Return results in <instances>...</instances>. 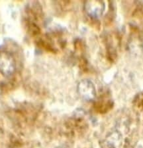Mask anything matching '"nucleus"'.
<instances>
[{
    "label": "nucleus",
    "mask_w": 143,
    "mask_h": 148,
    "mask_svg": "<svg viewBox=\"0 0 143 148\" xmlns=\"http://www.w3.org/2000/svg\"><path fill=\"white\" fill-rule=\"evenodd\" d=\"M15 59L7 52L0 53V72L4 76H10L15 71Z\"/></svg>",
    "instance_id": "1"
},
{
    "label": "nucleus",
    "mask_w": 143,
    "mask_h": 148,
    "mask_svg": "<svg viewBox=\"0 0 143 148\" xmlns=\"http://www.w3.org/2000/svg\"><path fill=\"white\" fill-rule=\"evenodd\" d=\"M78 92L82 99L91 101L95 97V86L91 81L83 80L78 85Z\"/></svg>",
    "instance_id": "2"
},
{
    "label": "nucleus",
    "mask_w": 143,
    "mask_h": 148,
    "mask_svg": "<svg viewBox=\"0 0 143 148\" xmlns=\"http://www.w3.org/2000/svg\"><path fill=\"white\" fill-rule=\"evenodd\" d=\"M104 8V3L101 1H87L85 3V11L88 15L93 18L101 16Z\"/></svg>",
    "instance_id": "3"
},
{
    "label": "nucleus",
    "mask_w": 143,
    "mask_h": 148,
    "mask_svg": "<svg viewBox=\"0 0 143 148\" xmlns=\"http://www.w3.org/2000/svg\"><path fill=\"white\" fill-rule=\"evenodd\" d=\"M121 142L122 138L120 134L117 132H112L105 140V147L106 148H119Z\"/></svg>",
    "instance_id": "4"
},
{
    "label": "nucleus",
    "mask_w": 143,
    "mask_h": 148,
    "mask_svg": "<svg viewBox=\"0 0 143 148\" xmlns=\"http://www.w3.org/2000/svg\"><path fill=\"white\" fill-rule=\"evenodd\" d=\"M135 103L136 106L140 110L143 111V92L140 93V94L136 97Z\"/></svg>",
    "instance_id": "5"
},
{
    "label": "nucleus",
    "mask_w": 143,
    "mask_h": 148,
    "mask_svg": "<svg viewBox=\"0 0 143 148\" xmlns=\"http://www.w3.org/2000/svg\"><path fill=\"white\" fill-rule=\"evenodd\" d=\"M57 148H66V147H57Z\"/></svg>",
    "instance_id": "6"
}]
</instances>
